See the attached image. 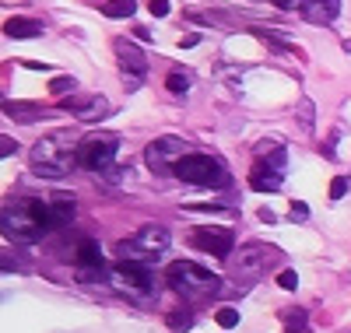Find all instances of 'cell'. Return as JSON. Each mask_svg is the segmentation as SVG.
<instances>
[{"label":"cell","mask_w":351,"mask_h":333,"mask_svg":"<svg viewBox=\"0 0 351 333\" xmlns=\"http://www.w3.org/2000/svg\"><path fill=\"white\" fill-rule=\"evenodd\" d=\"M134 11H137V0H109V4H102L106 18H130Z\"/></svg>","instance_id":"d6986e66"},{"label":"cell","mask_w":351,"mask_h":333,"mask_svg":"<svg viewBox=\"0 0 351 333\" xmlns=\"http://www.w3.org/2000/svg\"><path fill=\"white\" fill-rule=\"evenodd\" d=\"M215 323H218L221 330H232V326H239V309H236V306H221V309L215 312Z\"/></svg>","instance_id":"7402d4cb"},{"label":"cell","mask_w":351,"mask_h":333,"mask_svg":"<svg viewBox=\"0 0 351 333\" xmlns=\"http://www.w3.org/2000/svg\"><path fill=\"white\" fill-rule=\"evenodd\" d=\"M60 106H64L67 112H74L81 123H99V119H106V116L112 112L109 99H102V95H67Z\"/></svg>","instance_id":"4fadbf2b"},{"label":"cell","mask_w":351,"mask_h":333,"mask_svg":"<svg viewBox=\"0 0 351 333\" xmlns=\"http://www.w3.org/2000/svg\"><path fill=\"white\" fill-rule=\"evenodd\" d=\"M319 4H327V8H334V11H337V0H319Z\"/></svg>","instance_id":"4dcf8cb0"},{"label":"cell","mask_w":351,"mask_h":333,"mask_svg":"<svg viewBox=\"0 0 351 333\" xmlns=\"http://www.w3.org/2000/svg\"><path fill=\"white\" fill-rule=\"evenodd\" d=\"M112 49H116V56H120V74H123L127 88H130V92H137L144 74H148V60H144L141 46H134L130 39H116Z\"/></svg>","instance_id":"8fae6325"},{"label":"cell","mask_w":351,"mask_h":333,"mask_svg":"<svg viewBox=\"0 0 351 333\" xmlns=\"http://www.w3.org/2000/svg\"><path fill=\"white\" fill-rule=\"evenodd\" d=\"M172 175L183 179V183H190V186H211V190H221V186L232 183L228 169L215 155H204V151H186V155L176 162Z\"/></svg>","instance_id":"5b68a950"},{"label":"cell","mask_w":351,"mask_h":333,"mask_svg":"<svg viewBox=\"0 0 351 333\" xmlns=\"http://www.w3.org/2000/svg\"><path fill=\"white\" fill-rule=\"evenodd\" d=\"M281 260V249L267 246V242H246L239 253L228 256L232 278L236 281H256L260 274H267V267H274Z\"/></svg>","instance_id":"52a82bcc"},{"label":"cell","mask_w":351,"mask_h":333,"mask_svg":"<svg viewBox=\"0 0 351 333\" xmlns=\"http://www.w3.org/2000/svg\"><path fill=\"white\" fill-rule=\"evenodd\" d=\"M4 36L8 39H36V36H43V25L36 18H8Z\"/></svg>","instance_id":"9a60e30c"},{"label":"cell","mask_w":351,"mask_h":333,"mask_svg":"<svg viewBox=\"0 0 351 333\" xmlns=\"http://www.w3.org/2000/svg\"><path fill=\"white\" fill-rule=\"evenodd\" d=\"M148 8H152V14H155V18H165V14H169V0H152Z\"/></svg>","instance_id":"f546056e"},{"label":"cell","mask_w":351,"mask_h":333,"mask_svg":"<svg viewBox=\"0 0 351 333\" xmlns=\"http://www.w3.org/2000/svg\"><path fill=\"white\" fill-rule=\"evenodd\" d=\"M169 242H172L169 228H162V225H141L130 238L116 242V256H120V260H134V263H155L169 249Z\"/></svg>","instance_id":"8992f818"},{"label":"cell","mask_w":351,"mask_h":333,"mask_svg":"<svg viewBox=\"0 0 351 333\" xmlns=\"http://www.w3.org/2000/svg\"><path fill=\"white\" fill-rule=\"evenodd\" d=\"M18 151V144H14V137H8V134H0V158H11Z\"/></svg>","instance_id":"484cf974"},{"label":"cell","mask_w":351,"mask_h":333,"mask_svg":"<svg viewBox=\"0 0 351 333\" xmlns=\"http://www.w3.org/2000/svg\"><path fill=\"white\" fill-rule=\"evenodd\" d=\"M260 151H267V158H260L250 172V186L260 193H274L285 183V147L278 140H263Z\"/></svg>","instance_id":"ba28073f"},{"label":"cell","mask_w":351,"mask_h":333,"mask_svg":"<svg viewBox=\"0 0 351 333\" xmlns=\"http://www.w3.org/2000/svg\"><path fill=\"white\" fill-rule=\"evenodd\" d=\"M102 278L112 291H120L134 301H148L158 295L152 263H134V260H116L112 267H102Z\"/></svg>","instance_id":"277c9868"},{"label":"cell","mask_w":351,"mask_h":333,"mask_svg":"<svg viewBox=\"0 0 351 333\" xmlns=\"http://www.w3.org/2000/svg\"><path fill=\"white\" fill-rule=\"evenodd\" d=\"M281 323H285L288 333H291V330H306L309 316H306V309H281Z\"/></svg>","instance_id":"44dd1931"},{"label":"cell","mask_w":351,"mask_h":333,"mask_svg":"<svg viewBox=\"0 0 351 333\" xmlns=\"http://www.w3.org/2000/svg\"><path fill=\"white\" fill-rule=\"evenodd\" d=\"M28 270H32V260L14 242H11V249H0V274H28Z\"/></svg>","instance_id":"5bb4252c"},{"label":"cell","mask_w":351,"mask_h":333,"mask_svg":"<svg viewBox=\"0 0 351 333\" xmlns=\"http://www.w3.org/2000/svg\"><path fill=\"white\" fill-rule=\"evenodd\" d=\"M74 88H77L74 77H53L49 92H53V95H60V99H67V95H74Z\"/></svg>","instance_id":"cb8c5ba5"},{"label":"cell","mask_w":351,"mask_h":333,"mask_svg":"<svg viewBox=\"0 0 351 333\" xmlns=\"http://www.w3.org/2000/svg\"><path fill=\"white\" fill-rule=\"evenodd\" d=\"M348 333H351V330H348Z\"/></svg>","instance_id":"1f68e13d"},{"label":"cell","mask_w":351,"mask_h":333,"mask_svg":"<svg viewBox=\"0 0 351 333\" xmlns=\"http://www.w3.org/2000/svg\"><path fill=\"white\" fill-rule=\"evenodd\" d=\"M190 246L208 253V256H218V260H228L232 249H236V235L228 228H197L190 235Z\"/></svg>","instance_id":"7c38bea8"},{"label":"cell","mask_w":351,"mask_h":333,"mask_svg":"<svg viewBox=\"0 0 351 333\" xmlns=\"http://www.w3.org/2000/svg\"><path fill=\"white\" fill-rule=\"evenodd\" d=\"M165 88H169L172 95H186V92H190V77L180 74V71H172V74L165 77Z\"/></svg>","instance_id":"603a6c76"},{"label":"cell","mask_w":351,"mask_h":333,"mask_svg":"<svg viewBox=\"0 0 351 333\" xmlns=\"http://www.w3.org/2000/svg\"><path fill=\"white\" fill-rule=\"evenodd\" d=\"M116 151H120V137H116V134H92V137L77 140L74 155H77V165H81V169L106 172V169H112Z\"/></svg>","instance_id":"9c48e42d"},{"label":"cell","mask_w":351,"mask_h":333,"mask_svg":"<svg viewBox=\"0 0 351 333\" xmlns=\"http://www.w3.org/2000/svg\"><path fill=\"white\" fill-rule=\"evenodd\" d=\"M344 193H348V179H344V175H337L334 183H330V200H341Z\"/></svg>","instance_id":"4316f807"},{"label":"cell","mask_w":351,"mask_h":333,"mask_svg":"<svg viewBox=\"0 0 351 333\" xmlns=\"http://www.w3.org/2000/svg\"><path fill=\"white\" fill-rule=\"evenodd\" d=\"M77 263L81 267H88V270H102L106 267V256H102V246H99V242L95 238H81L77 242Z\"/></svg>","instance_id":"2e32d148"},{"label":"cell","mask_w":351,"mask_h":333,"mask_svg":"<svg viewBox=\"0 0 351 333\" xmlns=\"http://www.w3.org/2000/svg\"><path fill=\"white\" fill-rule=\"evenodd\" d=\"M77 144L71 140L67 130H56L49 137H43L36 147H32V172L39 179H60L67 175L74 165H77Z\"/></svg>","instance_id":"3957f363"},{"label":"cell","mask_w":351,"mask_h":333,"mask_svg":"<svg viewBox=\"0 0 351 333\" xmlns=\"http://www.w3.org/2000/svg\"><path fill=\"white\" fill-rule=\"evenodd\" d=\"M278 284H281L285 291H295V288H299V274H295V270H281V274H278Z\"/></svg>","instance_id":"d4e9b609"},{"label":"cell","mask_w":351,"mask_h":333,"mask_svg":"<svg viewBox=\"0 0 351 333\" xmlns=\"http://www.w3.org/2000/svg\"><path fill=\"white\" fill-rule=\"evenodd\" d=\"M186 210H211V214H228L225 204H190Z\"/></svg>","instance_id":"83f0119b"},{"label":"cell","mask_w":351,"mask_h":333,"mask_svg":"<svg viewBox=\"0 0 351 333\" xmlns=\"http://www.w3.org/2000/svg\"><path fill=\"white\" fill-rule=\"evenodd\" d=\"M165 281L172 284V291H180L186 301H208L221 295V278L211 274L208 267H200L193 260H176L165 270Z\"/></svg>","instance_id":"7a4b0ae2"},{"label":"cell","mask_w":351,"mask_h":333,"mask_svg":"<svg viewBox=\"0 0 351 333\" xmlns=\"http://www.w3.org/2000/svg\"><path fill=\"white\" fill-rule=\"evenodd\" d=\"M309 218V207L306 204H291V221H306Z\"/></svg>","instance_id":"f1b7e54d"},{"label":"cell","mask_w":351,"mask_h":333,"mask_svg":"<svg viewBox=\"0 0 351 333\" xmlns=\"http://www.w3.org/2000/svg\"><path fill=\"white\" fill-rule=\"evenodd\" d=\"M49 214H53L56 228L67 225V221L77 214V204H74V197H71V193H53V197H49Z\"/></svg>","instance_id":"e0dca14e"},{"label":"cell","mask_w":351,"mask_h":333,"mask_svg":"<svg viewBox=\"0 0 351 333\" xmlns=\"http://www.w3.org/2000/svg\"><path fill=\"white\" fill-rule=\"evenodd\" d=\"M165 323H169V330H176V333H186V330L193 326V312H186V309H172V312L165 316Z\"/></svg>","instance_id":"ffe728a7"},{"label":"cell","mask_w":351,"mask_h":333,"mask_svg":"<svg viewBox=\"0 0 351 333\" xmlns=\"http://www.w3.org/2000/svg\"><path fill=\"white\" fill-rule=\"evenodd\" d=\"M56 228L53 214H49V200L39 197H25V200H11L8 207H0V235L14 246H32V242L46 238Z\"/></svg>","instance_id":"6da1fadb"},{"label":"cell","mask_w":351,"mask_h":333,"mask_svg":"<svg viewBox=\"0 0 351 333\" xmlns=\"http://www.w3.org/2000/svg\"><path fill=\"white\" fill-rule=\"evenodd\" d=\"M183 155H186V140L183 137H158V140L148 144V151H144V162H148L152 172L165 175V172L176 169V162H180Z\"/></svg>","instance_id":"30bf717a"},{"label":"cell","mask_w":351,"mask_h":333,"mask_svg":"<svg viewBox=\"0 0 351 333\" xmlns=\"http://www.w3.org/2000/svg\"><path fill=\"white\" fill-rule=\"evenodd\" d=\"M4 112H8L11 119H18V123H32V119L43 116V109L32 106V102H4Z\"/></svg>","instance_id":"ac0fdd59"}]
</instances>
